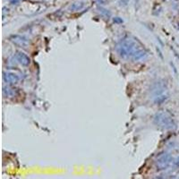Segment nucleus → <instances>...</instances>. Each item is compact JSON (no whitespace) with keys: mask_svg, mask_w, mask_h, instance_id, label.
Instances as JSON below:
<instances>
[{"mask_svg":"<svg viewBox=\"0 0 179 179\" xmlns=\"http://www.w3.org/2000/svg\"><path fill=\"white\" fill-rule=\"evenodd\" d=\"M82 6H83V4H82V3H80L79 4H74L73 5V7H71V8H74V7H76V8H79V9H80V8H82Z\"/></svg>","mask_w":179,"mask_h":179,"instance_id":"nucleus-1","label":"nucleus"}]
</instances>
